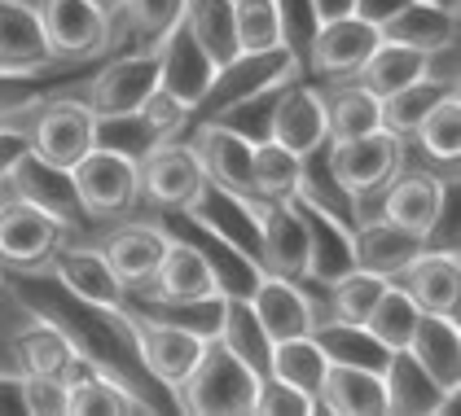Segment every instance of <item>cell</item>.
Returning <instances> with one entry per match:
<instances>
[{"instance_id": "1", "label": "cell", "mask_w": 461, "mask_h": 416, "mask_svg": "<svg viewBox=\"0 0 461 416\" xmlns=\"http://www.w3.org/2000/svg\"><path fill=\"white\" fill-rule=\"evenodd\" d=\"M23 303H27L40 320L58 324V329L67 333V342L75 347V355H79L88 368H97V373H106L114 382H123L132 394H141V390H137V377L154 382L141 364L137 329H132V312H128V307H102V303L75 298L71 289H62L58 277H53V285H44V289H27ZM145 403H149V399H145Z\"/></svg>"}, {"instance_id": "2", "label": "cell", "mask_w": 461, "mask_h": 416, "mask_svg": "<svg viewBox=\"0 0 461 416\" xmlns=\"http://www.w3.org/2000/svg\"><path fill=\"white\" fill-rule=\"evenodd\" d=\"M259 377L224 347L220 338H207L194 373L172 390L176 408L189 416H250Z\"/></svg>"}, {"instance_id": "3", "label": "cell", "mask_w": 461, "mask_h": 416, "mask_svg": "<svg viewBox=\"0 0 461 416\" xmlns=\"http://www.w3.org/2000/svg\"><path fill=\"white\" fill-rule=\"evenodd\" d=\"M0 184H5V198L36 207L40 215H49L62 233H71V228H84V224H88V210H84V202H79V189H75L71 167H58V163L40 158L36 149H27V154L5 172Z\"/></svg>"}, {"instance_id": "4", "label": "cell", "mask_w": 461, "mask_h": 416, "mask_svg": "<svg viewBox=\"0 0 461 416\" xmlns=\"http://www.w3.org/2000/svg\"><path fill=\"white\" fill-rule=\"evenodd\" d=\"M303 70L294 62V53L277 44V49H259V53H238V58H229L224 66H215V79L212 88H207V97L198 102L194 114H203V119H215L220 110H229L233 102H242V97H255V93H264V88H282L290 79H299Z\"/></svg>"}, {"instance_id": "5", "label": "cell", "mask_w": 461, "mask_h": 416, "mask_svg": "<svg viewBox=\"0 0 461 416\" xmlns=\"http://www.w3.org/2000/svg\"><path fill=\"white\" fill-rule=\"evenodd\" d=\"M330 172L339 175V184L360 198V193H383L395 172H400V158H404V137H395L387 128L369 132V137H352V140H330Z\"/></svg>"}, {"instance_id": "6", "label": "cell", "mask_w": 461, "mask_h": 416, "mask_svg": "<svg viewBox=\"0 0 461 416\" xmlns=\"http://www.w3.org/2000/svg\"><path fill=\"white\" fill-rule=\"evenodd\" d=\"M132 329H137V350H141L145 373L154 377V385H163V390H176V385L194 373L198 355L207 347V333L172 324V320H158V315L132 312Z\"/></svg>"}, {"instance_id": "7", "label": "cell", "mask_w": 461, "mask_h": 416, "mask_svg": "<svg viewBox=\"0 0 461 416\" xmlns=\"http://www.w3.org/2000/svg\"><path fill=\"white\" fill-rule=\"evenodd\" d=\"M79 202L88 210V219H110L132 210V202L141 198V180H137V163L110 149H88L79 163L71 167Z\"/></svg>"}, {"instance_id": "8", "label": "cell", "mask_w": 461, "mask_h": 416, "mask_svg": "<svg viewBox=\"0 0 461 416\" xmlns=\"http://www.w3.org/2000/svg\"><path fill=\"white\" fill-rule=\"evenodd\" d=\"M36 13L58 62H88L110 44V13L88 0H36Z\"/></svg>"}, {"instance_id": "9", "label": "cell", "mask_w": 461, "mask_h": 416, "mask_svg": "<svg viewBox=\"0 0 461 416\" xmlns=\"http://www.w3.org/2000/svg\"><path fill=\"white\" fill-rule=\"evenodd\" d=\"M290 202H294L303 228H308V268H303V280L325 289V285H334L343 272L356 268V228L343 215L317 207V202H308L299 193Z\"/></svg>"}, {"instance_id": "10", "label": "cell", "mask_w": 461, "mask_h": 416, "mask_svg": "<svg viewBox=\"0 0 461 416\" xmlns=\"http://www.w3.org/2000/svg\"><path fill=\"white\" fill-rule=\"evenodd\" d=\"M137 180H141V198L158 210H180L194 202V193L203 189V163L189 145H176V140H163L137 163Z\"/></svg>"}, {"instance_id": "11", "label": "cell", "mask_w": 461, "mask_h": 416, "mask_svg": "<svg viewBox=\"0 0 461 416\" xmlns=\"http://www.w3.org/2000/svg\"><path fill=\"white\" fill-rule=\"evenodd\" d=\"M180 210H189L207 233H215L220 242H229L238 254H247L250 263L259 268V202L220 189L215 180H203V189L194 193V202Z\"/></svg>"}, {"instance_id": "12", "label": "cell", "mask_w": 461, "mask_h": 416, "mask_svg": "<svg viewBox=\"0 0 461 416\" xmlns=\"http://www.w3.org/2000/svg\"><path fill=\"white\" fill-rule=\"evenodd\" d=\"M36 132H32V149L40 158L58 163V167H75L88 149H93V128L97 114L88 102H71V97H49L36 110Z\"/></svg>"}, {"instance_id": "13", "label": "cell", "mask_w": 461, "mask_h": 416, "mask_svg": "<svg viewBox=\"0 0 461 416\" xmlns=\"http://www.w3.org/2000/svg\"><path fill=\"white\" fill-rule=\"evenodd\" d=\"M58 245H62V228L49 215H40L27 202H14V198L0 202V263L36 272L53 259Z\"/></svg>"}, {"instance_id": "14", "label": "cell", "mask_w": 461, "mask_h": 416, "mask_svg": "<svg viewBox=\"0 0 461 416\" xmlns=\"http://www.w3.org/2000/svg\"><path fill=\"white\" fill-rule=\"evenodd\" d=\"M383 390H387V416H448L457 412L461 394V390H444L409 350H391L383 368Z\"/></svg>"}, {"instance_id": "15", "label": "cell", "mask_w": 461, "mask_h": 416, "mask_svg": "<svg viewBox=\"0 0 461 416\" xmlns=\"http://www.w3.org/2000/svg\"><path fill=\"white\" fill-rule=\"evenodd\" d=\"M268 140L285 145L290 154H308V149H321L330 140V119H325V97H321L312 84L290 79L277 102H273V128H268Z\"/></svg>"}, {"instance_id": "16", "label": "cell", "mask_w": 461, "mask_h": 416, "mask_svg": "<svg viewBox=\"0 0 461 416\" xmlns=\"http://www.w3.org/2000/svg\"><path fill=\"white\" fill-rule=\"evenodd\" d=\"M158 88V53L145 49V53H128V58H114L110 66H102L88 84V110L102 119V114H128Z\"/></svg>"}, {"instance_id": "17", "label": "cell", "mask_w": 461, "mask_h": 416, "mask_svg": "<svg viewBox=\"0 0 461 416\" xmlns=\"http://www.w3.org/2000/svg\"><path fill=\"white\" fill-rule=\"evenodd\" d=\"M378 40H383L378 27L360 22L356 13L325 18L312 35V49H308V70L330 75V79H356V70L365 66V58L374 53Z\"/></svg>"}, {"instance_id": "18", "label": "cell", "mask_w": 461, "mask_h": 416, "mask_svg": "<svg viewBox=\"0 0 461 416\" xmlns=\"http://www.w3.org/2000/svg\"><path fill=\"white\" fill-rule=\"evenodd\" d=\"M154 53H158V88H167L176 102L198 110V102L207 97V88L215 79V62L198 49V40L189 35V27L176 22L172 31L154 44Z\"/></svg>"}, {"instance_id": "19", "label": "cell", "mask_w": 461, "mask_h": 416, "mask_svg": "<svg viewBox=\"0 0 461 416\" xmlns=\"http://www.w3.org/2000/svg\"><path fill=\"white\" fill-rule=\"evenodd\" d=\"M189 149L198 154L207 180H215L220 189L255 202V184H250V154H255V145L242 132H233V128L215 123V119H203L194 140H189Z\"/></svg>"}, {"instance_id": "20", "label": "cell", "mask_w": 461, "mask_h": 416, "mask_svg": "<svg viewBox=\"0 0 461 416\" xmlns=\"http://www.w3.org/2000/svg\"><path fill=\"white\" fill-rule=\"evenodd\" d=\"M308 268V228L294 202H259V272L303 280Z\"/></svg>"}, {"instance_id": "21", "label": "cell", "mask_w": 461, "mask_h": 416, "mask_svg": "<svg viewBox=\"0 0 461 416\" xmlns=\"http://www.w3.org/2000/svg\"><path fill=\"white\" fill-rule=\"evenodd\" d=\"M247 303H250L255 320L264 324V333H268L273 342H285V338L308 333L312 320H317L312 303H308V294H303V280L273 277V272H259V277H255Z\"/></svg>"}, {"instance_id": "22", "label": "cell", "mask_w": 461, "mask_h": 416, "mask_svg": "<svg viewBox=\"0 0 461 416\" xmlns=\"http://www.w3.org/2000/svg\"><path fill=\"white\" fill-rule=\"evenodd\" d=\"M137 294H145L149 303H194V298L220 294V285H215L212 263L194 245L167 237V250H163L154 277L145 280V289H137Z\"/></svg>"}, {"instance_id": "23", "label": "cell", "mask_w": 461, "mask_h": 416, "mask_svg": "<svg viewBox=\"0 0 461 416\" xmlns=\"http://www.w3.org/2000/svg\"><path fill=\"white\" fill-rule=\"evenodd\" d=\"M395 285L422 307L435 315H457L461 303V263L453 250H422L400 277Z\"/></svg>"}, {"instance_id": "24", "label": "cell", "mask_w": 461, "mask_h": 416, "mask_svg": "<svg viewBox=\"0 0 461 416\" xmlns=\"http://www.w3.org/2000/svg\"><path fill=\"white\" fill-rule=\"evenodd\" d=\"M62 66L49 49L36 4L0 0V70H49Z\"/></svg>"}, {"instance_id": "25", "label": "cell", "mask_w": 461, "mask_h": 416, "mask_svg": "<svg viewBox=\"0 0 461 416\" xmlns=\"http://www.w3.org/2000/svg\"><path fill=\"white\" fill-rule=\"evenodd\" d=\"M444 184L448 180L435 172H395V180L383 189V219H391L395 228H409L413 237L426 242L435 215L444 207Z\"/></svg>"}, {"instance_id": "26", "label": "cell", "mask_w": 461, "mask_h": 416, "mask_svg": "<svg viewBox=\"0 0 461 416\" xmlns=\"http://www.w3.org/2000/svg\"><path fill=\"white\" fill-rule=\"evenodd\" d=\"M53 277L62 280V289H71L75 298H88V303H102V307H123V298H128V289L114 277L110 259L102 250H88V245H58L53 250Z\"/></svg>"}, {"instance_id": "27", "label": "cell", "mask_w": 461, "mask_h": 416, "mask_svg": "<svg viewBox=\"0 0 461 416\" xmlns=\"http://www.w3.org/2000/svg\"><path fill=\"white\" fill-rule=\"evenodd\" d=\"M317 412L387 416L383 373H374V368H348V364H330V368H325V382H321V390H317Z\"/></svg>"}, {"instance_id": "28", "label": "cell", "mask_w": 461, "mask_h": 416, "mask_svg": "<svg viewBox=\"0 0 461 416\" xmlns=\"http://www.w3.org/2000/svg\"><path fill=\"white\" fill-rule=\"evenodd\" d=\"M404 350H409V355H413V359H418L444 390H461V329H457V315L422 312Z\"/></svg>"}, {"instance_id": "29", "label": "cell", "mask_w": 461, "mask_h": 416, "mask_svg": "<svg viewBox=\"0 0 461 416\" xmlns=\"http://www.w3.org/2000/svg\"><path fill=\"white\" fill-rule=\"evenodd\" d=\"M163 250H167V233H163L158 224H123V228H114L106 237V245H102V254L110 259L114 277L123 280L128 294H132V289H145V280L154 277Z\"/></svg>"}, {"instance_id": "30", "label": "cell", "mask_w": 461, "mask_h": 416, "mask_svg": "<svg viewBox=\"0 0 461 416\" xmlns=\"http://www.w3.org/2000/svg\"><path fill=\"white\" fill-rule=\"evenodd\" d=\"M422 250H430L422 237H413L409 228H395L383 215L356 228V268L378 272V277H387V280L400 277Z\"/></svg>"}, {"instance_id": "31", "label": "cell", "mask_w": 461, "mask_h": 416, "mask_svg": "<svg viewBox=\"0 0 461 416\" xmlns=\"http://www.w3.org/2000/svg\"><path fill=\"white\" fill-rule=\"evenodd\" d=\"M14 359H18V373H49V377H67L71 382L79 368H88L75 347L67 342V333L49 320H32L23 333H14Z\"/></svg>"}, {"instance_id": "32", "label": "cell", "mask_w": 461, "mask_h": 416, "mask_svg": "<svg viewBox=\"0 0 461 416\" xmlns=\"http://www.w3.org/2000/svg\"><path fill=\"white\" fill-rule=\"evenodd\" d=\"M312 342L321 347V355L330 364H348V368H374L383 373L391 359V350L356 320H343V315H330V320H312Z\"/></svg>"}, {"instance_id": "33", "label": "cell", "mask_w": 461, "mask_h": 416, "mask_svg": "<svg viewBox=\"0 0 461 416\" xmlns=\"http://www.w3.org/2000/svg\"><path fill=\"white\" fill-rule=\"evenodd\" d=\"M154 412L141 394H132L123 382H114L97 368H79L67 382V416H137Z\"/></svg>"}, {"instance_id": "34", "label": "cell", "mask_w": 461, "mask_h": 416, "mask_svg": "<svg viewBox=\"0 0 461 416\" xmlns=\"http://www.w3.org/2000/svg\"><path fill=\"white\" fill-rule=\"evenodd\" d=\"M215 338L233 350L255 377H264V373H268L273 338H268V333H264V324L255 320L247 294H220V324H215Z\"/></svg>"}, {"instance_id": "35", "label": "cell", "mask_w": 461, "mask_h": 416, "mask_svg": "<svg viewBox=\"0 0 461 416\" xmlns=\"http://www.w3.org/2000/svg\"><path fill=\"white\" fill-rule=\"evenodd\" d=\"M383 40L391 44H409V49H435V44H448V40H457V13H448V9H439V4H426V0H409L395 18H387L383 27H378Z\"/></svg>"}, {"instance_id": "36", "label": "cell", "mask_w": 461, "mask_h": 416, "mask_svg": "<svg viewBox=\"0 0 461 416\" xmlns=\"http://www.w3.org/2000/svg\"><path fill=\"white\" fill-rule=\"evenodd\" d=\"M180 22L198 40V49L212 58L215 66H224L229 58H238V27H233V0H185Z\"/></svg>"}, {"instance_id": "37", "label": "cell", "mask_w": 461, "mask_h": 416, "mask_svg": "<svg viewBox=\"0 0 461 416\" xmlns=\"http://www.w3.org/2000/svg\"><path fill=\"white\" fill-rule=\"evenodd\" d=\"M413 79H422V53L409 44H391V40H378L365 66L356 70V84H365L374 97H391Z\"/></svg>"}, {"instance_id": "38", "label": "cell", "mask_w": 461, "mask_h": 416, "mask_svg": "<svg viewBox=\"0 0 461 416\" xmlns=\"http://www.w3.org/2000/svg\"><path fill=\"white\" fill-rule=\"evenodd\" d=\"M325 119H330V140L369 137L383 128V97H374L365 84H343L334 97H325Z\"/></svg>"}, {"instance_id": "39", "label": "cell", "mask_w": 461, "mask_h": 416, "mask_svg": "<svg viewBox=\"0 0 461 416\" xmlns=\"http://www.w3.org/2000/svg\"><path fill=\"white\" fill-rule=\"evenodd\" d=\"M325 368L330 359L321 355V347L312 342V333H299V338H285V342H273V355H268V373L290 382L294 390L312 394L317 399L321 382H325Z\"/></svg>"}, {"instance_id": "40", "label": "cell", "mask_w": 461, "mask_h": 416, "mask_svg": "<svg viewBox=\"0 0 461 416\" xmlns=\"http://www.w3.org/2000/svg\"><path fill=\"white\" fill-rule=\"evenodd\" d=\"M250 184L255 202H285L299 189V154H290L277 140H259L250 154Z\"/></svg>"}, {"instance_id": "41", "label": "cell", "mask_w": 461, "mask_h": 416, "mask_svg": "<svg viewBox=\"0 0 461 416\" xmlns=\"http://www.w3.org/2000/svg\"><path fill=\"white\" fill-rule=\"evenodd\" d=\"M418 315H422V307H418V303L391 280L387 289H383V298L374 303V312L365 315V329H369L387 350H404L409 347V338H413Z\"/></svg>"}, {"instance_id": "42", "label": "cell", "mask_w": 461, "mask_h": 416, "mask_svg": "<svg viewBox=\"0 0 461 416\" xmlns=\"http://www.w3.org/2000/svg\"><path fill=\"white\" fill-rule=\"evenodd\" d=\"M93 145L110 149V154H123L132 163H141L154 145H163V137L141 119V110H128V114H102L97 128H93Z\"/></svg>"}, {"instance_id": "43", "label": "cell", "mask_w": 461, "mask_h": 416, "mask_svg": "<svg viewBox=\"0 0 461 416\" xmlns=\"http://www.w3.org/2000/svg\"><path fill=\"white\" fill-rule=\"evenodd\" d=\"M444 97H448V88H439V84H430V79H413V84H404L400 93L383 97V128L395 132V137H413L418 123H422Z\"/></svg>"}, {"instance_id": "44", "label": "cell", "mask_w": 461, "mask_h": 416, "mask_svg": "<svg viewBox=\"0 0 461 416\" xmlns=\"http://www.w3.org/2000/svg\"><path fill=\"white\" fill-rule=\"evenodd\" d=\"M413 137L422 140L426 158H435V163H444V167H457V158H461V97L457 93H448L444 102L435 105L422 123H418Z\"/></svg>"}, {"instance_id": "45", "label": "cell", "mask_w": 461, "mask_h": 416, "mask_svg": "<svg viewBox=\"0 0 461 416\" xmlns=\"http://www.w3.org/2000/svg\"><path fill=\"white\" fill-rule=\"evenodd\" d=\"M53 70H0V123H9V119H18V114H32L40 105L53 97V88H58V79H53Z\"/></svg>"}, {"instance_id": "46", "label": "cell", "mask_w": 461, "mask_h": 416, "mask_svg": "<svg viewBox=\"0 0 461 416\" xmlns=\"http://www.w3.org/2000/svg\"><path fill=\"white\" fill-rule=\"evenodd\" d=\"M387 285H391V280L378 277V272L352 268V272H343V277L334 280V285H325V289H330L334 315H343V320H356V324H365V315L374 312V303L383 298V289H387Z\"/></svg>"}, {"instance_id": "47", "label": "cell", "mask_w": 461, "mask_h": 416, "mask_svg": "<svg viewBox=\"0 0 461 416\" xmlns=\"http://www.w3.org/2000/svg\"><path fill=\"white\" fill-rule=\"evenodd\" d=\"M233 27H238V49L259 53L282 44V18L277 0H233Z\"/></svg>"}, {"instance_id": "48", "label": "cell", "mask_w": 461, "mask_h": 416, "mask_svg": "<svg viewBox=\"0 0 461 416\" xmlns=\"http://www.w3.org/2000/svg\"><path fill=\"white\" fill-rule=\"evenodd\" d=\"M119 13L128 18V27L132 35L141 40V44H158L163 35L172 31L180 22V13H185V0H123L119 4Z\"/></svg>"}, {"instance_id": "49", "label": "cell", "mask_w": 461, "mask_h": 416, "mask_svg": "<svg viewBox=\"0 0 461 416\" xmlns=\"http://www.w3.org/2000/svg\"><path fill=\"white\" fill-rule=\"evenodd\" d=\"M277 18H282V44L294 53L299 70H308V49L321 27V13L312 0H277Z\"/></svg>"}, {"instance_id": "50", "label": "cell", "mask_w": 461, "mask_h": 416, "mask_svg": "<svg viewBox=\"0 0 461 416\" xmlns=\"http://www.w3.org/2000/svg\"><path fill=\"white\" fill-rule=\"evenodd\" d=\"M317 412V399L294 390L290 382L264 373L259 385H255V403H250V416H312Z\"/></svg>"}, {"instance_id": "51", "label": "cell", "mask_w": 461, "mask_h": 416, "mask_svg": "<svg viewBox=\"0 0 461 416\" xmlns=\"http://www.w3.org/2000/svg\"><path fill=\"white\" fill-rule=\"evenodd\" d=\"M23 403L27 416H67V377L23 373Z\"/></svg>"}, {"instance_id": "52", "label": "cell", "mask_w": 461, "mask_h": 416, "mask_svg": "<svg viewBox=\"0 0 461 416\" xmlns=\"http://www.w3.org/2000/svg\"><path fill=\"white\" fill-rule=\"evenodd\" d=\"M137 110H141V119H145V123H149V128H154V132H158L163 140L176 137L180 128L189 123V114H194V110H189L185 102H176V97H172L167 88H154V93H149V97H145Z\"/></svg>"}, {"instance_id": "53", "label": "cell", "mask_w": 461, "mask_h": 416, "mask_svg": "<svg viewBox=\"0 0 461 416\" xmlns=\"http://www.w3.org/2000/svg\"><path fill=\"white\" fill-rule=\"evenodd\" d=\"M409 0H352V13L360 22H369V27H383L387 18H395L400 9H404Z\"/></svg>"}, {"instance_id": "54", "label": "cell", "mask_w": 461, "mask_h": 416, "mask_svg": "<svg viewBox=\"0 0 461 416\" xmlns=\"http://www.w3.org/2000/svg\"><path fill=\"white\" fill-rule=\"evenodd\" d=\"M0 416H27V403H23V373H0Z\"/></svg>"}, {"instance_id": "55", "label": "cell", "mask_w": 461, "mask_h": 416, "mask_svg": "<svg viewBox=\"0 0 461 416\" xmlns=\"http://www.w3.org/2000/svg\"><path fill=\"white\" fill-rule=\"evenodd\" d=\"M312 4H317L321 22H325V18H343V13H352V0H312Z\"/></svg>"}, {"instance_id": "56", "label": "cell", "mask_w": 461, "mask_h": 416, "mask_svg": "<svg viewBox=\"0 0 461 416\" xmlns=\"http://www.w3.org/2000/svg\"><path fill=\"white\" fill-rule=\"evenodd\" d=\"M88 4H97V9H102V13H110V18H114V13H119V4H123V0H88Z\"/></svg>"}, {"instance_id": "57", "label": "cell", "mask_w": 461, "mask_h": 416, "mask_svg": "<svg viewBox=\"0 0 461 416\" xmlns=\"http://www.w3.org/2000/svg\"><path fill=\"white\" fill-rule=\"evenodd\" d=\"M426 4H439V9H448V13H457L461 0H426Z\"/></svg>"}, {"instance_id": "58", "label": "cell", "mask_w": 461, "mask_h": 416, "mask_svg": "<svg viewBox=\"0 0 461 416\" xmlns=\"http://www.w3.org/2000/svg\"><path fill=\"white\" fill-rule=\"evenodd\" d=\"M0 202H5V184H0Z\"/></svg>"}, {"instance_id": "59", "label": "cell", "mask_w": 461, "mask_h": 416, "mask_svg": "<svg viewBox=\"0 0 461 416\" xmlns=\"http://www.w3.org/2000/svg\"><path fill=\"white\" fill-rule=\"evenodd\" d=\"M0 289H5V272H0Z\"/></svg>"}]
</instances>
